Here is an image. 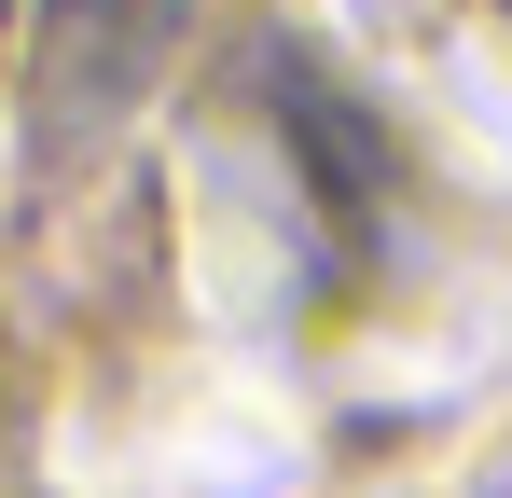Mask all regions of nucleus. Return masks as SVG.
<instances>
[{
	"label": "nucleus",
	"mask_w": 512,
	"mask_h": 498,
	"mask_svg": "<svg viewBox=\"0 0 512 498\" xmlns=\"http://www.w3.org/2000/svg\"><path fill=\"white\" fill-rule=\"evenodd\" d=\"M0 28H14V0H0Z\"/></svg>",
	"instance_id": "f03ea898"
},
{
	"label": "nucleus",
	"mask_w": 512,
	"mask_h": 498,
	"mask_svg": "<svg viewBox=\"0 0 512 498\" xmlns=\"http://www.w3.org/2000/svg\"><path fill=\"white\" fill-rule=\"evenodd\" d=\"M180 14H194V0H42V70H28V139H42V166L97 153V139L153 97Z\"/></svg>",
	"instance_id": "f257e3e1"
}]
</instances>
